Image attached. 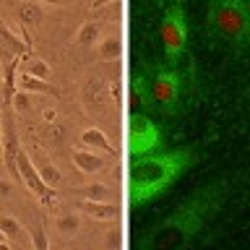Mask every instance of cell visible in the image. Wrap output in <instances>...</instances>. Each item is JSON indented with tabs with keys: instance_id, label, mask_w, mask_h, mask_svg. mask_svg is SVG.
<instances>
[{
	"instance_id": "1",
	"label": "cell",
	"mask_w": 250,
	"mask_h": 250,
	"mask_svg": "<svg viewBox=\"0 0 250 250\" xmlns=\"http://www.w3.org/2000/svg\"><path fill=\"white\" fill-rule=\"evenodd\" d=\"M227 193H229V183L227 180H211L208 185H201L193 195L180 203L169 216H164L151 232L138 242L144 250H180L190 245L195 240L206 222H211L219 208L224 206Z\"/></svg>"
},
{
	"instance_id": "2",
	"label": "cell",
	"mask_w": 250,
	"mask_h": 250,
	"mask_svg": "<svg viewBox=\"0 0 250 250\" xmlns=\"http://www.w3.org/2000/svg\"><path fill=\"white\" fill-rule=\"evenodd\" d=\"M198 159L195 146H183V148H172V151L162 154H141L133 156L130 172H128V198L130 206H141L148 203L175 185V180L188 172Z\"/></svg>"
},
{
	"instance_id": "3",
	"label": "cell",
	"mask_w": 250,
	"mask_h": 250,
	"mask_svg": "<svg viewBox=\"0 0 250 250\" xmlns=\"http://www.w3.org/2000/svg\"><path fill=\"white\" fill-rule=\"evenodd\" d=\"M206 31L232 52L250 50V0H208Z\"/></svg>"
},
{
	"instance_id": "4",
	"label": "cell",
	"mask_w": 250,
	"mask_h": 250,
	"mask_svg": "<svg viewBox=\"0 0 250 250\" xmlns=\"http://www.w3.org/2000/svg\"><path fill=\"white\" fill-rule=\"evenodd\" d=\"M159 42L164 52V62L172 68L180 65V58L188 50V19L183 0H172L159 23Z\"/></svg>"
},
{
	"instance_id": "5",
	"label": "cell",
	"mask_w": 250,
	"mask_h": 250,
	"mask_svg": "<svg viewBox=\"0 0 250 250\" xmlns=\"http://www.w3.org/2000/svg\"><path fill=\"white\" fill-rule=\"evenodd\" d=\"M148 94H151V109L172 117L177 112L180 104V89H183V78H180L177 68L172 65H156L151 68V73L146 76Z\"/></svg>"
},
{
	"instance_id": "6",
	"label": "cell",
	"mask_w": 250,
	"mask_h": 250,
	"mask_svg": "<svg viewBox=\"0 0 250 250\" xmlns=\"http://www.w3.org/2000/svg\"><path fill=\"white\" fill-rule=\"evenodd\" d=\"M159 141H162V133L154 125L151 117H148V115H138V112L130 115V125H128L130 156H141V154L154 151V148L159 146Z\"/></svg>"
},
{
	"instance_id": "7",
	"label": "cell",
	"mask_w": 250,
	"mask_h": 250,
	"mask_svg": "<svg viewBox=\"0 0 250 250\" xmlns=\"http://www.w3.org/2000/svg\"><path fill=\"white\" fill-rule=\"evenodd\" d=\"M16 177H19L21 183L29 188V193L37 195L39 201H44V203L52 201L55 188H50V185L42 180V175L37 172L34 159H31V154L26 151V148H21V146H19V151H16Z\"/></svg>"
},
{
	"instance_id": "8",
	"label": "cell",
	"mask_w": 250,
	"mask_h": 250,
	"mask_svg": "<svg viewBox=\"0 0 250 250\" xmlns=\"http://www.w3.org/2000/svg\"><path fill=\"white\" fill-rule=\"evenodd\" d=\"M70 162H73V167L81 172V175H99V172L107 167L104 154L94 151V148H86V146L70 148Z\"/></svg>"
},
{
	"instance_id": "9",
	"label": "cell",
	"mask_w": 250,
	"mask_h": 250,
	"mask_svg": "<svg viewBox=\"0 0 250 250\" xmlns=\"http://www.w3.org/2000/svg\"><path fill=\"white\" fill-rule=\"evenodd\" d=\"M81 211L89 219H94V222H115L117 214H120V208H117V203L112 198H83L81 201Z\"/></svg>"
},
{
	"instance_id": "10",
	"label": "cell",
	"mask_w": 250,
	"mask_h": 250,
	"mask_svg": "<svg viewBox=\"0 0 250 250\" xmlns=\"http://www.w3.org/2000/svg\"><path fill=\"white\" fill-rule=\"evenodd\" d=\"M0 234H3V237L13 245V242H21L23 237H26L29 229H26V227H23L13 214H5V211H0ZM23 242H26V245L31 248L29 240H23Z\"/></svg>"
},
{
	"instance_id": "11",
	"label": "cell",
	"mask_w": 250,
	"mask_h": 250,
	"mask_svg": "<svg viewBox=\"0 0 250 250\" xmlns=\"http://www.w3.org/2000/svg\"><path fill=\"white\" fill-rule=\"evenodd\" d=\"M81 144L86 148H94V151H104V154H112V144H109V138L104 136V130H99L97 125H91V128H86L81 133Z\"/></svg>"
},
{
	"instance_id": "12",
	"label": "cell",
	"mask_w": 250,
	"mask_h": 250,
	"mask_svg": "<svg viewBox=\"0 0 250 250\" xmlns=\"http://www.w3.org/2000/svg\"><path fill=\"white\" fill-rule=\"evenodd\" d=\"M16 86H19V89H23V91H31V94H50V97H55V89H52V86H47L44 78L31 76L29 70L19 73V81H16Z\"/></svg>"
},
{
	"instance_id": "13",
	"label": "cell",
	"mask_w": 250,
	"mask_h": 250,
	"mask_svg": "<svg viewBox=\"0 0 250 250\" xmlns=\"http://www.w3.org/2000/svg\"><path fill=\"white\" fill-rule=\"evenodd\" d=\"M31 159H34V164H37V172L39 175H42V180L50 188H55V185H60V172H58V167H55V164L47 159L44 154H34L31 156Z\"/></svg>"
},
{
	"instance_id": "14",
	"label": "cell",
	"mask_w": 250,
	"mask_h": 250,
	"mask_svg": "<svg viewBox=\"0 0 250 250\" xmlns=\"http://www.w3.org/2000/svg\"><path fill=\"white\" fill-rule=\"evenodd\" d=\"M99 34H102V26H99L97 21H89V23H83V26L76 31L73 42L78 47H94V44L99 42Z\"/></svg>"
},
{
	"instance_id": "15",
	"label": "cell",
	"mask_w": 250,
	"mask_h": 250,
	"mask_svg": "<svg viewBox=\"0 0 250 250\" xmlns=\"http://www.w3.org/2000/svg\"><path fill=\"white\" fill-rule=\"evenodd\" d=\"M55 229H58L62 237H73V234H78V229H81V216H78L76 211L62 214V216L55 219Z\"/></svg>"
},
{
	"instance_id": "16",
	"label": "cell",
	"mask_w": 250,
	"mask_h": 250,
	"mask_svg": "<svg viewBox=\"0 0 250 250\" xmlns=\"http://www.w3.org/2000/svg\"><path fill=\"white\" fill-rule=\"evenodd\" d=\"M133 104H144V107H151V94H148V83H146V78L136 73L133 76Z\"/></svg>"
},
{
	"instance_id": "17",
	"label": "cell",
	"mask_w": 250,
	"mask_h": 250,
	"mask_svg": "<svg viewBox=\"0 0 250 250\" xmlns=\"http://www.w3.org/2000/svg\"><path fill=\"white\" fill-rule=\"evenodd\" d=\"M19 16H21V21H26V23H37V21H42V8H39L34 0H26V3L19 5Z\"/></svg>"
},
{
	"instance_id": "18",
	"label": "cell",
	"mask_w": 250,
	"mask_h": 250,
	"mask_svg": "<svg viewBox=\"0 0 250 250\" xmlns=\"http://www.w3.org/2000/svg\"><path fill=\"white\" fill-rule=\"evenodd\" d=\"M120 37H107V39H99V55L102 58H117L120 55Z\"/></svg>"
},
{
	"instance_id": "19",
	"label": "cell",
	"mask_w": 250,
	"mask_h": 250,
	"mask_svg": "<svg viewBox=\"0 0 250 250\" xmlns=\"http://www.w3.org/2000/svg\"><path fill=\"white\" fill-rule=\"evenodd\" d=\"M29 234H31V248H34V250H47V248H50V240H47L44 224H37L34 229H29Z\"/></svg>"
},
{
	"instance_id": "20",
	"label": "cell",
	"mask_w": 250,
	"mask_h": 250,
	"mask_svg": "<svg viewBox=\"0 0 250 250\" xmlns=\"http://www.w3.org/2000/svg\"><path fill=\"white\" fill-rule=\"evenodd\" d=\"M26 70H29L31 76H39V78H44V81L50 78V62H47V60H42V58H31V60H29V65H26Z\"/></svg>"
},
{
	"instance_id": "21",
	"label": "cell",
	"mask_w": 250,
	"mask_h": 250,
	"mask_svg": "<svg viewBox=\"0 0 250 250\" xmlns=\"http://www.w3.org/2000/svg\"><path fill=\"white\" fill-rule=\"evenodd\" d=\"M13 109L16 112H29L31 109V91H23L19 89L13 94Z\"/></svg>"
},
{
	"instance_id": "22",
	"label": "cell",
	"mask_w": 250,
	"mask_h": 250,
	"mask_svg": "<svg viewBox=\"0 0 250 250\" xmlns=\"http://www.w3.org/2000/svg\"><path fill=\"white\" fill-rule=\"evenodd\" d=\"M109 185H102V183H94V185H89V190H86V195L83 198H99V201H104V198H109Z\"/></svg>"
},
{
	"instance_id": "23",
	"label": "cell",
	"mask_w": 250,
	"mask_h": 250,
	"mask_svg": "<svg viewBox=\"0 0 250 250\" xmlns=\"http://www.w3.org/2000/svg\"><path fill=\"white\" fill-rule=\"evenodd\" d=\"M11 183H8V180H0V198H8V195H11Z\"/></svg>"
},
{
	"instance_id": "24",
	"label": "cell",
	"mask_w": 250,
	"mask_h": 250,
	"mask_svg": "<svg viewBox=\"0 0 250 250\" xmlns=\"http://www.w3.org/2000/svg\"><path fill=\"white\" fill-rule=\"evenodd\" d=\"M42 3H47V5H65L68 0H42Z\"/></svg>"
},
{
	"instance_id": "25",
	"label": "cell",
	"mask_w": 250,
	"mask_h": 250,
	"mask_svg": "<svg viewBox=\"0 0 250 250\" xmlns=\"http://www.w3.org/2000/svg\"><path fill=\"white\" fill-rule=\"evenodd\" d=\"M109 3H115V0H94V8H102V5H109Z\"/></svg>"
},
{
	"instance_id": "26",
	"label": "cell",
	"mask_w": 250,
	"mask_h": 250,
	"mask_svg": "<svg viewBox=\"0 0 250 250\" xmlns=\"http://www.w3.org/2000/svg\"><path fill=\"white\" fill-rule=\"evenodd\" d=\"M0 123H3V115H0ZM0 154H3V125H0Z\"/></svg>"
},
{
	"instance_id": "27",
	"label": "cell",
	"mask_w": 250,
	"mask_h": 250,
	"mask_svg": "<svg viewBox=\"0 0 250 250\" xmlns=\"http://www.w3.org/2000/svg\"><path fill=\"white\" fill-rule=\"evenodd\" d=\"M248 94H250V89H248Z\"/></svg>"
}]
</instances>
